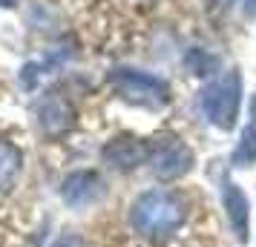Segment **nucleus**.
Here are the masks:
<instances>
[{
	"mask_svg": "<svg viewBox=\"0 0 256 247\" xmlns=\"http://www.w3.org/2000/svg\"><path fill=\"white\" fill-rule=\"evenodd\" d=\"M184 199L176 190H147L132 201L130 210V224L132 230L150 242H162L178 233V227L184 224Z\"/></svg>",
	"mask_w": 256,
	"mask_h": 247,
	"instance_id": "f257e3e1",
	"label": "nucleus"
},
{
	"mask_svg": "<svg viewBox=\"0 0 256 247\" xmlns=\"http://www.w3.org/2000/svg\"><path fill=\"white\" fill-rule=\"evenodd\" d=\"M198 106H202V115L208 118L216 130L230 132L236 127L239 106H242V75L236 69H230L224 75H219V78H213L202 89Z\"/></svg>",
	"mask_w": 256,
	"mask_h": 247,
	"instance_id": "f03ea898",
	"label": "nucleus"
},
{
	"mask_svg": "<svg viewBox=\"0 0 256 247\" xmlns=\"http://www.w3.org/2000/svg\"><path fill=\"white\" fill-rule=\"evenodd\" d=\"M106 83L112 86V92H118L130 104L150 106V109L170 104V86L162 78H156V75H150L144 69H127V66L110 69Z\"/></svg>",
	"mask_w": 256,
	"mask_h": 247,
	"instance_id": "7ed1b4c3",
	"label": "nucleus"
},
{
	"mask_svg": "<svg viewBox=\"0 0 256 247\" xmlns=\"http://www.w3.org/2000/svg\"><path fill=\"white\" fill-rule=\"evenodd\" d=\"M193 150L182 138H162L150 144V158L147 164L162 181H176L193 170Z\"/></svg>",
	"mask_w": 256,
	"mask_h": 247,
	"instance_id": "20e7f679",
	"label": "nucleus"
},
{
	"mask_svg": "<svg viewBox=\"0 0 256 247\" xmlns=\"http://www.w3.org/2000/svg\"><path fill=\"white\" fill-rule=\"evenodd\" d=\"M104 196V181L95 170H75L66 176L64 187H60V199L66 201L70 207H90Z\"/></svg>",
	"mask_w": 256,
	"mask_h": 247,
	"instance_id": "39448f33",
	"label": "nucleus"
},
{
	"mask_svg": "<svg viewBox=\"0 0 256 247\" xmlns=\"http://www.w3.org/2000/svg\"><path fill=\"white\" fill-rule=\"evenodd\" d=\"M101 158H104V164H110L112 170H118V173H130V170H136V167L147 164V158H150V144L141 141V138H116V141L104 144Z\"/></svg>",
	"mask_w": 256,
	"mask_h": 247,
	"instance_id": "423d86ee",
	"label": "nucleus"
},
{
	"mask_svg": "<svg viewBox=\"0 0 256 247\" xmlns=\"http://www.w3.org/2000/svg\"><path fill=\"white\" fill-rule=\"evenodd\" d=\"M35 115H38L40 130L46 132V135H52V138H58V135H64V132L72 127V118H75V112H72L70 101H66L64 95L46 92L35 104Z\"/></svg>",
	"mask_w": 256,
	"mask_h": 247,
	"instance_id": "0eeeda50",
	"label": "nucleus"
},
{
	"mask_svg": "<svg viewBox=\"0 0 256 247\" xmlns=\"http://www.w3.org/2000/svg\"><path fill=\"white\" fill-rule=\"evenodd\" d=\"M222 204H224V213H228V222H230L233 233L239 242H248V230H250V207H248V199L239 190V184L228 181L224 190H222Z\"/></svg>",
	"mask_w": 256,
	"mask_h": 247,
	"instance_id": "6e6552de",
	"label": "nucleus"
},
{
	"mask_svg": "<svg viewBox=\"0 0 256 247\" xmlns=\"http://www.w3.org/2000/svg\"><path fill=\"white\" fill-rule=\"evenodd\" d=\"M20 167H24V153H20V147L0 135V190L12 187L14 178L20 176Z\"/></svg>",
	"mask_w": 256,
	"mask_h": 247,
	"instance_id": "1a4fd4ad",
	"label": "nucleus"
},
{
	"mask_svg": "<svg viewBox=\"0 0 256 247\" xmlns=\"http://www.w3.org/2000/svg\"><path fill=\"white\" fill-rule=\"evenodd\" d=\"M233 164L236 167H254L256 164V98H254V115L242 130V138L233 150Z\"/></svg>",
	"mask_w": 256,
	"mask_h": 247,
	"instance_id": "9d476101",
	"label": "nucleus"
},
{
	"mask_svg": "<svg viewBox=\"0 0 256 247\" xmlns=\"http://www.w3.org/2000/svg\"><path fill=\"white\" fill-rule=\"evenodd\" d=\"M184 66L190 75L196 78H210L213 72L219 69V58L210 52V49H190L184 55Z\"/></svg>",
	"mask_w": 256,
	"mask_h": 247,
	"instance_id": "9b49d317",
	"label": "nucleus"
},
{
	"mask_svg": "<svg viewBox=\"0 0 256 247\" xmlns=\"http://www.w3.org/2000/svg\"><path fill=\"white\" fill-rule=\"evenodd\" d=\"M52 247H86V242H84L81 236H60Z\"/></svg>",
	"mask_w": 256,
	"mask_h": 247,
	"instance_id": "f8f14e48",
	"label": "nucleus"
},
{
	"mask_svg": "<svg viewBox=\"0 0 256 247\" xmlns=\"http://www.w3.org/2000/svg\"><path fill=\"white\" fill-rule=\"evenodd\" d=\"M18 6V0H0V9H14Z\"/></svg>",
	"mask_w": 256,
	"mask_h": 247,
	"instance_id": "ddd939ff",
	"label": "nucleus"
},
{
	"mask_svg": "<svg viewBox=\"0 0 256 247\" xmlns=\"http://www.w3.org/2000/svg\"><path fill=\"white\" fill-rule=\"evenodd\" d=\"M210 3H216V6H222V9H228V6L236 3V0H210Z\"/></svg>",
	"mask_w": 256,
	"mask_h": 247,
	"instance_id": "4468645a",
	"label": "nucleus"
}]
</instances>
